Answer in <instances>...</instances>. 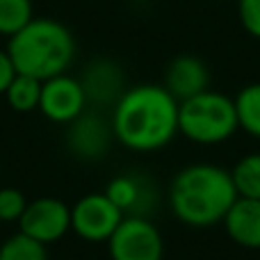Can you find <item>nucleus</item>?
Wrapping results in <instances>:
<instances>
[{
	"label": "nucleus",
	"instance_id": "18",
	"mask_svg": "<svg viewBox=\"0 0 260 260\" xmlns=\"http://www.w3.org/2000/svg\"><path fill=\"white\" fill-rule=\"evenodd\" d=\"M0 260H48V251L44 244L18 231L0 244Z\"/></svg>",
	"mask_w": 260,
	"mask_h": 260
},
{
	"label": "nucleus",
	"instance_id": "16",
	"mask_svg": "<svg viewBox=\"0 0 260 260\" xmlns=\"http://www.w3.org/2000/svg\"><path fill=\"white\" fill-rule=\"evenodd\" d=\"M235 192L242 199H260V153L240 157L231 169Z\"/></svg>",
	"mask_w": 260,
	"mask_h": 260
},
{
	"label": "nucleus",
	"instance_id": "1",
	"mask_svg": "<svg viewBox=\"0 0 260 260\" xmlns=\"http://www.w3.org/2000/svg\"><path fill=\"white\" fill-rule=\"evenodd\" d=\"M114 142L133 153H155L178 135V101L162 85L128 87L112 108Z\"/></svg>",
	"mask_w": 260,
	"mask_h": 260
},
{
	"label": "nucleus",
	"instance_id": "12",
	"mask_svg": "<svg viewBox=\"0 0 260 260\" xmlns=\"http://www.w3.org/2000/svg\"><path fill=\"white\" fill-rule=\"evenodd\" d=\"M82 89L87 94V103L94 105H114L119 96L126 91L123 87V71L117 62L96 59L82 71Z\"/></svg>",
	"mask_w": 260,
	"mask_h": 260
},
{
	"label": "nucleus",
	"instance_id": "4",
	"mask_svg": "<svg viewBox=\"0 0 260 260\" xmlns=\"http://www.w3.org/2000/svg\"><path fill=\"white\" fill-rule=\"evenodd\" d=\"M240 130L235 103L221 91L206 89L178 103V135L201 146L224 144Z\"/></svg>",
	"mask_w": 260,
	"mask_h": 260
},
{
	"label": "nucleus",
	"instance_id": "6",
	"mask_svg": "<svg viewBox=\"0 0 260 260\" xmlns=\"http://www.w3.org/2000/svg\"><path fill=\"white\" fill-rule=\"evenodd\" d=\"M123 217L126 215L110 201L105 192H91L71 206V231L85 242L108 244Z\"/></svg>",
	"mask_w": 260,
	"mask_h": 260
},
{
	"label": "nucleus",
	"instance_id": "15",
	"mask_svg": "<svg viewBox=\"0 0 260 260\" xmlns=\"http://www.w3.org/2000/svg\"><path fill=\"white\" fill-rule=\"evenodd\" d=\"M235 114H238L240 130L249 135V137L260 139V82L242 87L233 99Z\"/></svg>",
	"mask_w": 260,
	"mask_h": 260
},
{
	"label": "nucleus",
	"instance_id": "3",
	"mask_svg": "<svg viewBox=\"0 0 260 260\" xmlns=\"http://www.w3.org/2000/svg\"><path fill=\"white\" fill-rule=\"evenodd\" d=\"M7 53L16 73L37 80L62 76L76 59V37L57 18L35 16L21 32L7 39Z\"/></svg>",
	"mask_w": 260,
	"mask_h": 260
},
{
	"label": "nucleus",
	"instance_id": "11",
	"mask_svg": "<svg viewBox=\"0 0 260 260\" xmlns=\"http://www.w3.org/2000/svg\"><path fill=\"white\" fill-rule=\"evenodd\" d=\"M105 194L126 217H148V210L155 203L153 185L137 174H119L114 178H110L108 185H105Z\"/></svg>",
	"mask_w": 260,
	"mask_h": 260
},
{
	"label": "nucleus",
	"instance_id": "22",
	"mask_svg": "<svg viewBox=\"0 0 260 260\" xmlns=\"http://www.w3.org/2000/svg\"><path fill=\"white\" fill-rule=\"evenodd\" d=\"M0 226H3V224H0Z\"/></svg>",
	"mask_w": 260,
	"mask_h": 260
},
{
	"label": "nucleus",
	"instance_id": "17",
	"mask_svg": "<svg viewBox=\"0 0 260 260\" xmlns=\"http://www.w3.org/2000/svg\"><path fill=\"white\" fill-rule=\"evenodd\" d=\"M35 18L32 0H0V37H14Z\"/></svg>",
	"mask_w": 260,
	"mask_h": 260
},
{
	"label": "nucleus",
	"instance_id": "5",
	"mask_svg": "<svg viewBox=\"0 0 260 260\" xmlns=\"http://www.w3.org/2000/svg\"><path fill=\"white\" fill-rule=\"evenodd\" d=\"M110 260H162L165 238L148 217L128 215L108 240Z\"/></svg>",
	"mask_w": 260,
	"mask_h": 260
},
{
	"label": "nucleus",
	"instance_id": "21",
	"mask_svg": "<svg viewBox=\"0 0 260 260\" xmlns=\"http://www.w3.org/2000/svg\"><path fill=\"white\" fill-rule=\"evenodd\" d=\"M16 76V67H14L12 57H9L7 48H0V96L7 91L9 82Z\"/></svg>",
	"mask_w": 260,
	"mask_h": 260
},
{
	"label": "nucleus",
	"instance_id": "8",
	"mask_svg": "<svg viewBox=\"0 0 260 260\" xmlns=\"http://www.w3.org/2000/svg\"><path fill=\"white\" fill-rule=\"evenodd\" d=\"M87 94L80 78L62 73L41 82L39 112L57 126H69L87 110Z\"/></svg>",
	"mask_w": 260,
	"mask_h": 260
},
{
	"label": "nucleus",
	"instance_id": "19",
	"mask_svg": "<svg viewBox=\"0 0 260 260\" xmlns=\"http://www.w3.org/2000/svg\"><path fill=\"white\" fill-rule=\"evenodd\" d=\"M25 206L27 199L18 187H0V224H18Z\"/></svg>",
	"mask_w": 260,
	"mask_h": 260
},
{
	"label": "nucleus",
	"instance_id": "7",
	"mask_svg": "<svg viewBox=\"0 0 260 260\" xmlns=\"http://www.w3.org/2000/svg\"><path fill=\"white\" fill-rule=\"evenodd\" d=\"M18 231L44 247L59 242L71 231V206L57 197L32 199L18 219Z\"/></svg>",
	"mask_w": 260,
	"mask_h": 260
},
{
	"label": "nucleus",
	"instance_id": "20",
	"mask_svg": "<svg viewBox=\"0 0 260 260\" xmlns=\"http://www.w3.org/2000/svg\"><path fill=\"white\" fill-rule=\"evenodd\" d=\"M238 16L244 32L260 39V0H238Z\"/></svg>",
	"mask_w": 260,
	"mask_h": 260
},
{
	"label": "nucleus",
	"instance_id": "10",
	"mask_svg": "<svg viewBox=\"0 0 260 260\" xmlns=\"http://www.w3.org/2000/svg\"><path fill=\"white\" fill-rule=\"evenodd\" d=\"M162 87L174 96L178 103L210 89V71L208 64L199 55H176L165 69Z\"/></svg>",
	"mask_w": 260,
	"mask_h": 260
},
{
	"label": "nucleus",
	"instance_id": "2",
	"mask_svg": "<svg viewBox=\"0 0 260 260\" xmlns=\"http://www.w3.org/2000/svg\"><path fill=\"white\" fill-rule=\"evenodd\" d=\"M238 199L231 171L215 162H192L169 183L171 215L192 229H210L224 221Z\"/></svg>",
	"mask_w": 260,
	"mask_h": 260
},
{
	"label": "nucleus",
	"instance_id": "9",
	"mask_svg": "<svg viewBox=\"0 0 260 260\" xmlns=\"http://www.w3.org/2000/svg\"><path fill=\"white\" fill-rule=\"evenodd\" d=\"M114 142V133L110 121H105L96 112H82L76 121L69 123L67 148L80 160H101L108 155Z\"/></svg>",
	"mask_w": 260,
	"mask_h": 260
},
{
	"label": "nucleus",
	"instance_id": "14",
	"mask_svg": "<svg viewBox=\"0 0 260 260\" xmlns=\"http://www.w3.org/2000/svg\"><path fill=\"white\" fill-rule=\"evenodd\" d=\"M3 96L14 112H18V114L35 112V110H39L41 80H37V78H32V76L16 73Z\"/></svg>",
	"mask_w": 260,
	"mask_h": 260
},
{
	"label": "nucleus",
	"instance_id": "13",
	"mask_svg": "<svg viewBox=\"0 0 260 260\" xmlns=\"http://www.w3.org/2000/svg\"><path fill=\"white\" fill-rule=\"evenodd\" d=\"M224 231L238 247L260 249V199L238 197L224 217Z\"/></svg>",
	"mask_w": 260,
	"mask_h": 260
}]
</instances>
